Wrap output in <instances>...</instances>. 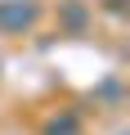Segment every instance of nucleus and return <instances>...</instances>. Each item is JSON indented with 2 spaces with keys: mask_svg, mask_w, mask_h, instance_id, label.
Here are the masks:
<instances>
[{
  "mask_svg": "<svg viewBox=\"0 0 130 135\" xmlns=\"http://www.w3.org/2000/svg\"><path fill=\"white\" fill-rule=\"evenodd\" d=\"M36 23L32 0H0V32H27Z\"/></svg>",
  "mask_w": 130,
  "mask_h": 135,
  "instance_id": "nucleus-1",
  "label": "nucleus"
},
{
  "mask_svg": "<svg viewBox=\"0 0 130 135\" xmlns=\"http://www.w3.org/2000/svg\"><path fill=\"white\" fill-rule=\"evenodd\" d=\"M63 14H67V27H81V23H85V9L76 5V0H72V5L63 9Z\"/></svg>",
  "mask_w": 130,
  "mask_h": 135,
  "instance_id": "nucleus-2",
  "label": "nucleus"
},
{
  "mask_svg": "<svg viewBox=\"0 0 130 135\" xmlns=\"http://www.w3.org/2000/svg\"><path fill=\"white\" fill-rule=\"evenodd\" d=\"M103 5H108L112 14H121V9H126V0H103Z\"/></svg>",
  "mask_w": 130,
  "mask_h": 135,
  "instance_id": "nucleus-3",
  "label": "nucleus"
}]
</instances>
